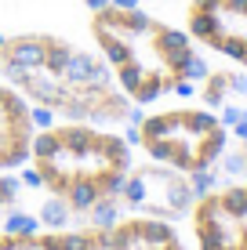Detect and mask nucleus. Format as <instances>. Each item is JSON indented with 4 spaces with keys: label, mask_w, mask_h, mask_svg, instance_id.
Listing matches in <instances>:
<instances>
[{
    "label": "nucleus",
    "mask_w": 247,
    "mask_h": 250,
    "mask_svg": "<svg viewBox=\"0 0 247 250\" xmlns=\"http://www.w3.org/2000/svg\"><path fill=\"white\" fill-rule=\"evenodd\" d=\"M135 167V145L124 127L88 120H44L25 163V182L44 188L66 214L116 207Z\"/></svg>",
    "instance_id": "7ed1b4c3"
},
{
    "label": "nucleus",
    "mask_w": 247,
    "mask_h": 250,
    "mask_svg": "<svg viewBox=\"0 0 247 250\" xmlns=\"http://www.w3.org/2000/svg\"><path fill=\"white\" fill-rule=\"evenodd\" d=\"M88 40L135 109L189 94L207 65L185 25L138 0H98L88 15Z\"/></svg>",
    "instance_id": "f03ea898"
},
{
    "label": "nucleus",
    "mask_w": 247,
    "mask_h": 250,
    "mask_svg": "<svg viewBox=\"0 0 247 250\" xmlns=\"http://www.w3.org/2000/svg\"><path fill=\"white\" fill-rule=\"evenodd\" d=\"M189 229L197 250H247V178L200 188Z\"/></svg>",
    "instance_id": "423d86ee"
},
{
    "label": "nucleus",
    "mask_w": 247,
    "mask_h": 250,
    "mask_svg": "<svg viewBox=\"0 0 247 250\" xmlns=\"http://www.w3.org/2000/svg\"><path fill=\"white\" fill-rule=\"evenodd\" d=\"M182 25L203 55L247 73V0H182Z\"/></svg>",
    "instance_id": "0eeeda50"
},
{
    "label": "nucleus",
    "mask_w": 247,
    "mask_h": 250,
    "mask_svg": "<svg viewBox=\"0 0 247 250\" xmlns=\"http://www.w3.org/2000/svg\"><path fill=\"white\" fill-rule=\"evenodd\" d=\"M37 127H40V113L11 83L0 80V174L25 170Z\"/></svg>",
    "instance_id": "1a4fd4ad"
},
{
    "label": "nucleus",
    "mask_w": 247,
    "mask_h": 250,
    "mask_svg": "<svg viewBox=\"0 0 247 250\" xmlns=\"http://www.w3.org/2000/svg\"><path fill=\"white\" fill-rule=\"evenodd\" d=\"M207 185H200L197 178H185L171 167H160V163H135L131 174L124 182L120 200H127V207H142L153 218H171V214H185L197 200V192Z\"/></svg>",
    "instance_id": "6e6552de"
},
{
    "label": "nucleus",
    "mask_w": 247,
    "mask_h": 250,
    "mask_svg": "<svg viewBox=\"0 0 247 250\" xmlns=\"http://www.w3.org/2000/svg\"><path fill=\"white\" fill-rule=\"evenodd\" d=\"M0 80L29 102L44 120H88L127 127L135 105L113 83L102 55L91 44L62 33L29 29L0 37Z\"/></svg>",
    "instance_id": "f257e3e1"
},
{
    "label": "nucleus",
    "mask_w": 247,
    "mask_h": 250,
    "mask_svg": "<svg viewBox=\"0 0 247 250\" xmlns=\"http://www.w3.org/2000/svg\"><path fill=\"white\" fill-rule=\"evenodd\" d=\"M200 105L215 109V113H233V105L240 102V94H247V73L229 62H215V65H203V73L197 76L193 91Z\"/></svg>",
    "instance_id": "9d476101"
},
{
    "label": "nucleus",
    "mask_w": 247,
    "mask_h": 250,
    "mask_svg": "<svg viewBox=\"0 0 247 250\" xmlns=\"http://www.w3.org/2000/svg\"><path fill=\"white\" fill-rule=\"evenodd\" d=\"M0 250H185V243L167 218L127 214L84 229H0Z\"/></svg>",
    "instance_id": "39448f33"
},
{
    "label": "nucleus",
    "mask_w": 247,
    "mask_h": 250,
    "mask_svg": "<svg viewBox=\"0 0 247 250\" xmlns=\"http://www.w3.org/2000/svg\"><path fill=\"white\" fill-rule=\"evenodd\" d=\"M127 127H131V145L146 160L197 178L200 185H211L233 145L229 120L200 102H160L149 109H135Z\"/></svg>",
    "instance_id": "20e7f679"
},
{
    "label": "nucleus",
    "mask_w": 247,
    "mask_h": 250,
    "mask_svg": "<svg viewBox=\"0 0 247 250\" xmlns=\"http://www.w3.org/2000/svg\"><path fill=\"white\" fill-rule=\"evenodd\" d=\"M218 170H229V174H236V178H247V131L236 138V145H229V152H225V160H222Z\"/></svg>",
    "instance_id": "9b49d317"
}]
</instances>
